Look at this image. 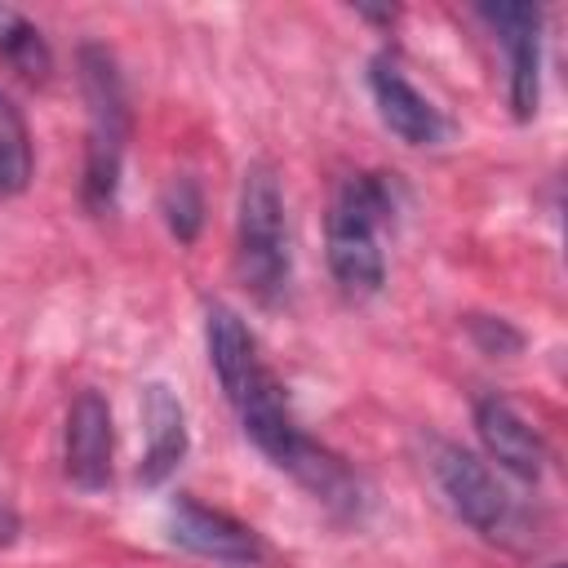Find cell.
<instances>
[{
    "mask_svg": "<svg viewBox=\"0 0 568 568\" xmlns=\"http://www.w3.org/2000/svg\"><path fill=\"white\" fill-rule=\"evenodd\" d=\"M390 191L377 173H355L328 204V271L346 297H373L386 284L382 226L390 217Z\"/></svg>",
    "mask_w": 568,
    "mask_h": 568,
    "instance_id": "6da1fadb",
    "label": "cell"
},
{
    "mask_svg": "<svg viewBox=\"0 0 568 568\" xmlns=\"http://www.w3.org/2000/svg\"><path fill=\"white\" fill-rule=\"evenodd\" d=\"M80 89L89 106V142H84V204L106 209L120 186L124 142H129V98L120 67L106 44L80 49Z\"/></svg>",
    "mask_w": 568,
    "mask_h": 568,
    "instance_id": "7a4b0ae2",
    "label": "cell"
},
{
    "mask_svg": "<svg viewBox=\"0 0 568 568\" xmlns=\"http://www.w3.org/2000/svg\"><path fill=\"white\" fill-rule=\"evenodd\" d=\"M240 280L244 288L275 306L288 293V275H293V253H288V222H284V195L280 182L266 164H248L244 169V186H240Z\"/></svg>",
    "mask_w": 568,
    "mask_h": 568,
    "instance_id": "3957f363",
    "label": "cell"
},
{
    "mask_svg": "<svg viewBox=\"0 0 568 568\" xmlns=\"http://www.w3.org/2000/svg\"><path fill=\"white\" fill-rule=\"evenodd\" d=\"M430 475H435L439 493L448 497V506L457 510V519H466L475 532H484L493 541L510 537L519 510H515L510 493L497 484V475L475 453H466L462 444L435 439L430 444Z\"/></svg>",
    "mask_w": 568,
    "mask_h": 568,
    "instance_id": "277c9868",
    "label": "cell"
},
{
    "mask_svg": "<svg viewBox=\"0 0 568 568\" xmlns=\"http://www.w3.org/2000/svg\"><path fill=\"white\" fill-rule=\"evenodd\" d=\"M169 537L182 550L217 559V564H257L266 555L262 537L248 524H240L235 515L213 510V506H204L195 497H178L169 506Z\"/></svg>",
    "mask_w": 568,
    "mask_h": 568,
    "instance_id": "5b68a950",
    "label": "cell"
},
{
    "mask_svg": "<svg viewBox=\"0 0 568 568\" xmlns=\"http://www.w3.org/2000/svg\"><path fill=\"white\" fill-rule=\"evenodd\" d=\"M484 22H493V31L506 44L510 58V111L515 120H532L537 102H541V9L532 4H484L479 9Z\"/></svg>",
    "mask_w": 568,
    "mask_h": 568,
    "instance_id": "8992f818",
    "label": "cell"
},
{
    "mask_svg": "<svg viewBox=\"0 0 568 568\" xmlns=\"http://www.w3.org/2000/svg\"><path fill=\"white\" fill-rule=\"evenodd\" d=\"M368 93L377 102L382 124L408 142V146H439L448 138V120L439 115V106L413 89V80L390 62V58H373L368 67Z\"/></svg>",
    "mask_w": 568,
    "mask_h": 568,
    "instance_id": "52a82bcc",
    "label": "cell"
},
{
    "mask_svg": "<svg viewBox=\"0 0 568 568\" xmlns=\"http://www.w3.org/2000/svg\"><path fill=\"white\" fill-rule=\"evenodd\" d=\"M62 466L67 479L84 493H98L111 479V408L98 390H80L67 408Z\"/></svg>",
    "mask_w": 568,
    "mask_h": 568,
    "instance_id": "ba28073f",
    "label": "cell"
},
{
    "mask_svg": "<svg viewBox=\"0 0 568 568\" xmlns=\"http://www.w3.org/2000/svg\"><path fill=\"white\" fill-rule=\"evenodd\" d=\"M275 466L288 470V475H293L320 506H328L333 515L355 519V515L364 510V484H359V475H355L333 448H324L320 439H311L306 430L293 435V444L280 453Z\"/></svg>",
    "mask_w": 568,
    "mask_h": 568,
    "instance_id": "9c48e42d",
    "label": "cell"
},
{
    "mask_svg": "<svg viewBox=\"0 0 568 568\" xmlns=\"http://www.w3.org/2000/svg\"><path fill=\"white\" fill-rule=\"evenodd\" d=\"M204 346H209L213 377H217L222 395H226L235 408H240V404L253 395V386L271 373V368L257 359V342H253L248 324H244L231 306H222V302H213L209 315H204Z\"/></svg>",
    "mask_w": 568,
    "mask_h": 568,
    "instance_id": "30bf717a",
    "label": "cell"
},
{
    "mask_svg": "<svg viewBox=\"0 0 568 568\" xmlns=\"http://www.w3.org/2000/svg\"><path fill=\"white\" fill-rule=\"evenodd\" d=\"M475 430H479L488 457L501 470H510V475H519L528 484L541 479V470H546V439L537 435V426H528V417L515 404H506L501 395H479L475 399Z\"/></svg>",
    "mask_w": 568,
    "mask_h": 568,
    "instance_id": "8fae6325",
    "label": "cell"
},
{
    "mask_svg": "<svg viewBox=\"0 0 568 568\" xmlns=\"http://www.w3.org/2000/svg\"><path fill=\"white\" fill-rule=\"evenodd\" d=\"M142 426H146V453H142V484H164L182 457H186V413H182V399L164 386V382H151L142 390Z\"/></svg>",
    "mask_w": 568,
    "mask_h": 568,
    "instance_id": "7c38bea8",
    "label": "cell"
},
{
    "mask_svg": "<svg viewBox=\"0 0 568 568\" xmlns=\"http://www.w3.org/2000/svg\"><path fill=\"white\" fill-rule=\"evenodd\" d=\"M0 58H4L18 75H27V80H44L49 67H53L44 36H40L18 9H9V4H0Z\"/></svg>",
    "mask_w": 568,
    "mask_h": 568,
    "instance_id": "4fadbf2b",
    "label": "cell"
},
{
    "mask_svg": "<svg viewBox=\"0 0 568 568\" xmlns=\"http://www.w3.org/2000/svg\"><path fill=\"white\" fill-rule=\"evenodd\" d=\"M31 182V133L22 111L0 93V195H22Z\"/></svg>",
    "mask_w": 568,
    "mask_h": 568,
    "instance_id": "5bb4252c",
    "label": "cell"
},
{
    "mask_svg": "<svg viewBox=\"0 0 568 568\" xmlns=\"http://www.w3.org/2000/svg\"><path fill=\"white\" fill-rule=\"evenodd\" d=\"M160 209H164V222H169V231H173L178 244H191L200 235V226H204V200H200V186L191 178H173L164 186Z\"/></svg>",
    "mask_w": 568,
    "mask_h": 568,
    "instance_id": "9a60e30c",
    "label": "cell"
},
{
    "mask_svg": "<svg viewBox=\"0 0 568 568\" xmlns=\"http://www.w3.org/2000/svg\"><path fill=\"white\" fill-rule=\"evenodd\" d=\"M470 337L484 355H515L524 346L519 328H510L506 320H493V315H470Z\"/></svg>",
    "mask_w": 568,
    "mask_h": 568,
    "instance_id": "2e32d148",
    "label": "cell"
}]
</instances>
